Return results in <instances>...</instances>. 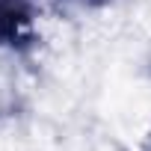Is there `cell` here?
<instances>
[{
  "label": "cell",
  "instance_id": "6da1fadb",
  "mask_svg": "<svg viewBox=\"0 0 151 151\" xmlns=\"http://www.w3.org/2000/svg\"><path fill=\"white\" fill-rule=\"evenodd\" d=\"M39 0H0V47L27 50L36 45Z\"/></svg>",
  "mask_w": 151,
  "mask_h": 151
},
{
  "label": "cell",
  "instance_id": "7a4b0ae2",
  "mask_svg": "<svg viewBox=\"0 0 151 151\" xmlns=\"http://www.w3.org/2000/svg\"><path fill=\"white\" fill-rule=\"evenodd\" d=\"M62 6H74V9H98V6H107L113 0H59Z\"/></svg>",
  "mask_w": 151,
  "mask_h": 151
},
{
  "label": "cell",
  "instance_id": "3957f363",
  "mask_svg": "<svg viewBox=\"0 0 151 151\" xmlns=\"http://www.w3.org/2000/svg\"><path fill=\"white\" fill-rule=\"evenodd\" d=\"M145 151H151V136H148V145H145Z\"/></svg>",
  "mask_w": 151,
  "mask_h": 151
}]
</instances>
